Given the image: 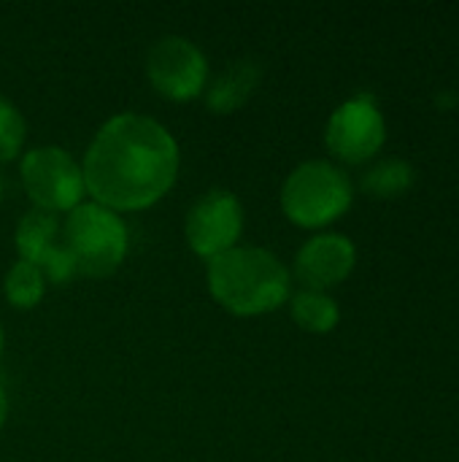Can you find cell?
Wrapping results in <instances>:
<instances>
[{
  "mask_svg": "<svg viewBox=\"0 0 459 462\" xmlns=\"http://www.w3.org/2000/svg\"><path fill=\"white\" fill-rule=\"evenodd\" d=\"M0 352H3V330H0Z\"/></svg>",
  "mask_w": 459,
  "mask_h": 462,
  "instance_id": "17",
  "label": "cell"
},
{
  "mask_svg": "<svg viewBox=\"0 0 459 462\" xmlns=\"http://www.w3.org/2000/svg\"><path fill=\"white\" fill-rule=\"evenodd\" d=\"M5 298L11 306L16 309H32L41 303L43 292H46V276L41 273V268H35L32 263L16 260L3 282Z\"/></svg>",
  "mask_w": 459,
  "mask_h": 462,
  "instance_id": "13",
  "label": "cell"
},
{
  "mask_svg": "<svg viewBox=\"0 0 459 462\" xmlns=\"http://www.w3.org/2000/svg\"><path fill=\"white\" fill-rule=\"evenodd\" d=\"M354 244L341 233H319L308 238L295 257V273L306 290L325 292L327 287L344 282L354 268Z\"/></svg>",
  "mask_w": 459,
  "mask_h": 462,
  "instance_id": "10",
  "label": "cell"
},
{
  "mask_svg": "<svg viewBox=\"0 0 459 462\" xmlns=\"http://www.w3.org/2000/svg\"><path fill=\"white\" fill-rule=\"evenodd\" d=\"M24 133H27V125H24L22 111L5 95H0V162L14 160L19 154L24 143Z\"/></svg>",
  "mask_w": 459,
  "mask_h": 462,
  "instance_id": "15",
  "label": "cell"
},
{
  "mask_svg": "<svg viewBox=\"0 0 459 462\" xmlns=\"http://www.w3.org/2000/svg\"><path fill=\"white\" fill-rule=\"evenodd\" d=\"M57 238H60L57 214H49L43 208L27 211L19 219L16 233H14L19 260L41 268V273L49 282L65 284L76 276V265H73L68 249L62 246V241H57Z\"/></svg>",
  "mask_w": 459,
  "mask_h": 462,
  "instance_id": "9",
  "label": "cell"
},
{
  "mask_svg": "<svg viewBox=\"0 0 459 462\" xmlns=\"http://www.w3.org/2000/svg\"><path fill=\"white\" fill-rule=\"evenodd\" d=\"M243 233V206L230 189H208L187 214V244L203 260H214L238 246Z\"/></svg>",
  "mask_w": 459,
  "mask_h": 462,
  "instance_id": "7",
  "label": "cell"
},
{
  "mask_svg": "<svg viewBox=\"0 0 459 462\" xmlns=\"http://www.w3.org/2000/svg\"><path fill=\"white\" fill-rule=\"evenodd\" d=\"M146 76L168 100H192L208 87V60L184 35H165L146 54Z\"/></svg>",
  "mask_w": 459,
  "mask_h": 462,
  "instance_id": "6",
  "label": "cell"
},
{
  "mask_svg": "<svg viewBox=\"0 0 459 462\" xmlns=\"http://www.w3.org/2000/svg\"><path fill=\"white\" fill-rule=\"evenodd\" d=\"M387 138L384 116L371 95H357L341 103L325 130V141L344 162H363L373 157Z\"/></svg>",
  "mask_w": 459,
  "mask_h": 462,
  "instance_id": "8",
  "label": "cell"
},
{
  "mask_svg": "<svg viewBox=\"0 0 459 462\" xmlns=\"http://www.w3.org/2000/svg\"><path fill=\"white\" fill-rule=\"evenodd\" d=\"M292 319L308 333H330L338 325L341 311H338V303L327 292L300 290L292 298Z\"/></svg>",
  "mask_w": 459,
  "mask_h": 462,
  "instance_id": "12",
  "label": "cell"
},
{
  "mask_svg": "<svg viewBox=\"0 0 459 462\" xmlns=\"http://www.w3.org/2000/svg\"><path fill=\"white\" fill-rule=\"evenodd\" d=\"M5 417H8V398H5V390L0 387V428L5 422Z\"/></svg>",
  "mask_w": 459,
  "mask_h": 462,
  "instance_id": "16",
  "label": "cell"
},
{
  "mask_svg": "<svg viewBox=\"0 0 459 462\" xmlns=\"http://www.w3.org/2000/svg\"><path fill=\"white\" fill-rule=\"evenodd\" d=\"M62 246L68 249L76 273L103 279L111 276L127 257L130 233L116 211L89 200L68 211L62 227Z\"/></svg>",
  "mask_w": 459,
  "mask_h": 462,
  "instance_id": "3",
  "label": "cell"
},
{
  "mask_svg": "<svg viewBox=\"0 0 459 462\" xmlns=\"http://www.w3.org/2000/svg\"><path fill=\"white\" fill-rule=\"evenodd\" d=\"M349 206L352 181L327 160L300 162L281 187V208L300 227H322L338 219Z\"/></svg>",
  "mask_w": 459,
  "mask_h": 462,
  "instance_id": "4",
  "label": "cell"
},
{
  "mask_svg": "<svg viewBox=\"0 0 459 462\" xmlns=\"http://www.w3.org/2000/svg\"><path fill=\"white\" fill-rule=\"evenodd\" d=\"M81 173L95 203L116 214L141 211L176 184L179 143L154 116L116 114L95 133Z\"/></svg>",
  "mask_w": 459,
  "mask_h": 462,
  "instance_id": "1",
  "label": "cell"
},
{
  "mask_svg": "<svg viewBox=\"0 0 459 462\" xmlns=\"http://www.w3.org/2000/svg\"><path fill=\"white\" fill-rule=\"evenodd\" d=\"M208 290L222 309L257 317L289 298V271L262 246H233L208 260Z\"/></svg>",
  "mask_w": 459,
  "mask_h": 462,
  "instance_id": "2",
  "label": "cell"
},
{
  "mask_svg": "<svg viewBox=\"0 0 459 462\" xmlns=\"http://www.w3.org/2000/svg\"><path fill=\"white\" fill-rule=\"evenodd\" d=\"M22 184L35 203L49 214L73 211L87 195L81 165L60 146H35L22 157Z\"/></svg>",
  "mask_w": 459,
  "mask_h": 462,
  "instance_id": "5",
  "label": "cell"
},
{
  "mask_svg": "<svg viewBox=\"0 0 459 462\" xmlns=\"http://www.w3.org/2000/svg\"><path fill=\"white\" fill-rule=\"evenodd\" d=\"M411 181H414V168L406 160H398V157L376 162L363 176V187L373 198H395V195L406 192L411 187Z\"/></svg>",
  "mask_w": 459,
  "mask_h": 462,
  "instance_id": "14",
  "label": "cell"
},
{
  "mask_svg": "<svg viewBox=\"0 0 459 462\" xmlns=\"http://www.w3.org/2000/svg\"><path fill=\"white\" fill-rule=\"evenodd\" d=\"M257 81H260V65L246 57L235 60L206 87V103L216 114H230L249 100Z\"/></svg>",
  "mask_w": 459,
  "mask_h": 462,
  "instance_id": "11",
  "label": "cell"
}]
</instances>
